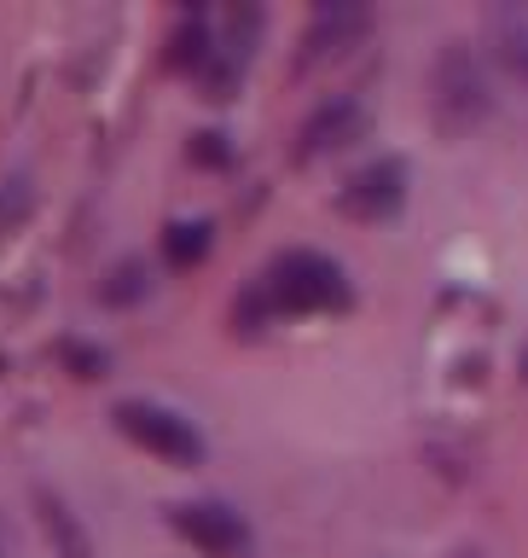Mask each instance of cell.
I'll list each match as a JSON object with an SVG mask.
<instances>
[{
    "mask_svg": "<svg viewBox=\"0 0 528 558\" xmlns=\"http://www.w3.org/2000/svg\"><path fill=\"white\" fill-rule=\"evenodd\" d=\"M261 291H268L279 308H291V314L337 308L343 296H348L343 274H337V262H331V256H314V251H291V256H279V262H273V274L261 279Z\"/></svg>",
    "mask_w": 528,
    "mask_h": 558,
    "instance_id": "1",
    "label": "cell"
},
{
    "mask_svg": "<svg viewBox=\"0 0 528 558\" xmlns=\"http://www.w3.org/2000/svg\"><path fill=\"white\" fill-rule=\"evenodd\" d=\"M435 105H442V122L453 129H470V122L488 117V82H482V64L470 47H447L435 59Z\"/></svg>",
    "mask_w": 528,
    "mask_h": 558,
    "instance_id": "2",
    "label": "cell"
},
{
    "mask_svg": "<svg viewBox=\"0 0 528 558\" xmlns=\"http://www.w3.org/2000/svg\"><path fill=\"white\" fill-rule=\"evenodd\" d=\"M116 418H122V430H128L134 442H146L151 453H169V460H198V436H192L186 418L151 408V401H122Z\"/></svg>",
    "mask_w": 528,
    "mask_h": 558,
    "instance_id": "3",
    "label": "cell"
},
{
    "mask_svg": "<svg viewBox=\"0 0 528 558\" xmlns=\"http://www.w3.org/2000/svg\"><path fill=\"white\" fill-rule=\"evenodd\" d=\"M407 204V169L395 163V157H378L372 169H360L355 181H348L343 192V209L348 216H395V209Z\"/></svg>",
    "mask_w": 528,
    "mask_h": 558,
    "instance_id": "4",
    "label": "cell"
},
{
    "mask_svg": "<svg viewBox=\"0 0 528 558\" xmlns=\"http://www.w3.org/2000/svg\"><path fill=\"white\" fill-rule=\"evenodd\" d=\"M174 523H181L186 541H198V547L216 553V558H238L250 547V530H244L238 512H226V506H181Z\"/></svg>",
    "mask_w": 528,
    "mask_h": 558,
    "instance_id": "5",
    "label": "cell"
},
{
    "mask_svg": "<svg viewBox=\"0 0 528 558\" xmlns=\"http://www.w3.org/2000/svg\"><path fill=\"white\" fill-rule=\"evenodd\" d=\"M366 105L360 99H326L320 111H314L308 122H303V151L314 157V151H337V146H348V140H360L366 134Z\"/></svg>",
    "mask_w": 528,
    "mask_h": 558,
    "instance_id": "6",
    "label": "cell"
},
{
    "mask_svg": "<svg viewBox=\"0 0 528 558\" xmlns=\"http://www.w3.org/2000/svg\"><path fill=\"white\" fill-rule=\"evenodd\" d=\"M366 24H372V12L366 7H348V0H331V7L314 12L308 24V59H331V52H343L348 41H360Z\"/></svg>",
    "mask_w": 528,
    "mask_h": 558,
    "instance_id": "7",
    "label": "cell"
},
{
    "mask_svg": "<svg viewBox=\"0 0 528 558\" xmlns=\"http://www.w3.org/2000/svg\"><path fill=\"white\" fill-rule=\"evenodd\" d=\"M488 41H494V59L512 82L528 87V17L523 12H494L488 17Z\"/></svg>",
    "mask_w": 528,
    "mask_h": 558,
    "instance_id": "8",
    "label": "cell"
},
{
    "mask_svg": "<svg viewBox=\"0 0 528 558\" xmlns=\"http://www.w3.org/2000/svg\"><path fill=\"white\" fill-rule=\"evenodd\" d=\"M204 244H209V227H174V233H169V256L192 262V256H204Z\"/></svg>",
    "mask_w": 528,
    "mask_h": 558,
    "instance_id": "9",
    "label": "cell"
},
{
    "mask_svg": "<svg viewBox=\"0 0 528 558\" xmlns=\"http://www.w3.org/2000/svg\"><path fill=\"white\" fill-rule=\"evenodd\" d=\"M523 373H528V355H523Z\"/></svg>",
    "mask_w": 528,
    "mask_h": 558,
    "instance_id": "10",
    "label": "cell"
}]
</instances>
